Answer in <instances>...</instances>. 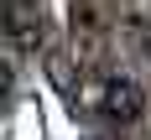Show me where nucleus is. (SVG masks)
<instances>
[{"label": "nucleus", "mask_w": 151, "mask_h": 140, "mask_svg": "<svg viewBox=\"0 0 151 140\" xmlns=\"http://www.w3.org/2000/svg\"><path fill=\"white\" fill-rule=\"evenodd\" d=\"M11 93H16V68L0 62V99H11Z\"/></svg>", "instance_id": "obj_4"}, {"label": "nucleus", "mask_w": 151, "mask_h": 140, "mask_svg": "<svg viewBox=\"0 0 151 140\" xmlns=\"http://www.w3.org/2000/svg\"><path fill=\"white\" fill-rule=\"evenodd\" d=\"M136 47H141V57L151 62V16H146V21H136Z\"/></svg>", "instance_id": "obj_3"}, {"label": "nucleus", "mask_w": 151, "mask_h": 140, "mask_svg": "<svg viewBox=\"0 0 151 140\" xmlns=\"http://www.w3.org/2000/svg\"><path fill=\"white\" fill-rule=\"evenodd\" d=\"M83 104L99 109L104 119H136L146 109V93L130 78H99V83H83Z\"/></svg>", "instance_id": "obj_1"}, {"label": "nucleus", "mask_w": 151, "mask_h": 140, "mask_svg": "<svg viewBox=\"0 0 151 140\" xmlns=\"http://www.w3.org/2000/svg\"><path fill=\"white\" fill-rule=\"evenodd\" d=\"M0 31H5L16 47L31 52V47L42 42V5H37V0H11L5 16H0Z\"/></svg>", "instance_id": "obj_2"}]
</instances>
